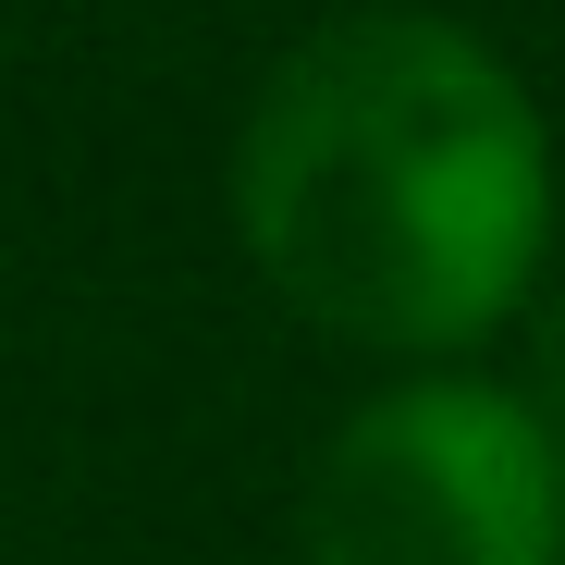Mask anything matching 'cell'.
I'll list each match as a JSON object with an SVG mask.
<instances>
[{
	"instance_id": "obj_1",
	"label": "cell",
	"mask_w": 565,
	"mask_h": 565,
	"mask_svg": "<svg viewBox=\"0 0 565 565\" xmlns=\"http://www.w3.org/2000/svg\"><path fill=\"white\" fill-rule=\"evenodd\" d=\"M258 282L332 344L455 356L529 308L553 246V136L455 13H344L270 62L234 136Z\"/></svg>"
},
{
	"instance_id": "obj_2",
	"label": "cell",
	"mask_w": 565,
	"mask_h": 565,
	"mask_svg": "<svg viewBox=\"0 0 565 565\" xmlns=\"http://www.w3.org/2000/svg\"><path fill=\"white\" fill-rule=\"evenodd\" d=\"M308 565H565V443L516 382H430L369 394L308 467Z\"/></svg>"
},
{
	"instance_id": "obj_3",
	"label": "cell",
	"mask_w": 565,
	"mask_h": 565,
	"mask_svg": "<svg viewBox=\"0 0 565 565\" xmlns=\"http://www.w3.org/2000/svg\"><path fill=\"white\" fill-rule=\"evenodd\" d=\"M516 394H529V406H541V430L565 443V296L541 308V356H529V382H516Z\"/></svg>"
}]
</instances>
